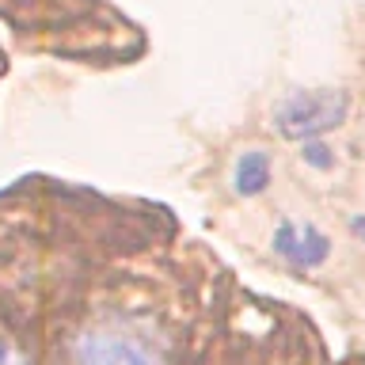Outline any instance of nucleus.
Segmentation results:
<instances>
[{
    "label": "nucleus",
    "instance_id": "obj_6",
    "mask_svg": "<svg viewBox=\"0 0 365 365\" xmlns=\"http://www.w3.org/2000/svg\"><path fill=\"white\" fill-rule=\"evenodd\" d=\"M350 232L358 236V240H365V213H361V217H354V221H350Z\"/></svg>",
    "mask_w": 365,
    "mask_h": 365
},
{
    "label": "nucleus",
    "instance_id": "obj_4",
    "mask_svg": "<svg viewBox=\"0 0 365 365\" xmlns=\"http://www.w3.org/2000/svg\"><path fill=\"white\" fill-rule=\"evenodd\" d=\"M232 187L236 194H244V198H255L270 187V156L262 153V148H247V153H240L236 168H232Z\"/></svg>",
    "mask_w": 365,
    "mask_h": 365
},
{
    "label": "nucleus",
    "instance_id": "obj_1",
    "mask_svg": "<svg viewBox=\"0 0 365 365\" xmlns=\"http://www.w3.org/2000/svg\"><path fill=\"white\" fill-rule=\"evenodd\" d=\"M346 110V91H297L278 107L274 122H278V133L289 141H312V137L342 125Z\"/></svg>",
    "mask_w": 365,
    "mask_h": 365
},
{
    "label": "nucleus",
    "instance_id": "obj_3",
    "mask_svg": "<svg viewBox=\"0 0 365 365\" xmlns=\"http://www.w3.org/2000/svg\"><path fill=\"white\" fill-rule=\"evenodd\" d=\"M274 251L278 255H285L289 262H297V267H319V262L327 259V236L319 232L316 225H304V228H297L289 221H282L278 225V232H274Z\"/></svg>",
    "mask_w": 365,
    "mask_h": 365
},
{
    "label": "nucleus",
    "instance_id": "obj_5",
    "mask_svg": "<svg viewBox=\"0 0 365 365\" xmlns=\"http://www.w3.org/2000/svg\"><path fill=\"white\" fill-rule=\"evenodd\" d=\"M301 156H304V164H312V168H319V171H327L331 164H335V156H331V148H327V145H319V141H304Z\"/></svg>",
    "mask_w": 365,
    "mask_h": 365
},
{
    "label": "nucleus",
    "instance_id": "obj_2",
    "mask_svg": "<svg viewBox=\"0 0 365 365\" xmlns=\"http://www.w3.org/2000/svg\"><path fill=\"white\" fill-rule=\"evenodd\" d=\"M76 361L80 365H156L141 346H137V342L122 339V335H107V331L80 335Z\"/></svg>",
    "mask_w": 365,
    "mask_h": 365
}]
</instances>
